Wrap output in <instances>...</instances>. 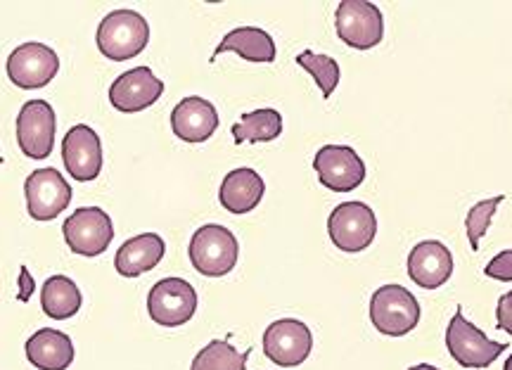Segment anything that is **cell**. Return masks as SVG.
<instances>
[{
    "label": "cell",
    "mask_w": 512,
    "mask_h": 370,
    "mask_svg": "<svg viewBox=\"0 0 512 370\" xmlns=\"http://www.w3.org/2000/svg\"><path fill=\"white\" fill-rule=\"evenodd\" d=\"M505 200L503 195H496L491 197V200H482L477 202L475 207L467 212V219H465V228H467V238H470V247L472 250H479V238H484V233L489 231L491 226V219H494L498 204Z\"/></svg>",
    "instance_id": "484cf974"
},
{
    "label": "cell",
    "mask_w": 512,
    "mask_h": 370,
    "mask_svg": "<svg viewBox=\"0 0 512 370\" xmlns=\"http://www.w3.org/2000/svg\"><path fill=\"white\" fill-rule=\"evenodd\" d=\"M166 242L157 233H143L126 240L114 257V269L124 278H138L152 271L164 259Z\"/></svg>",
    "instance_id": "d6986e66"
},
{
    "label": "cell",
    "mask_w": 512,
    "mask_h": 370,
    "mask_svg": "<svg viewBox=\"0 0 512 370\" xmlns=\"http://www.w3.org/2000/svg\"><path fill=\"white\" fill-rule=\"evenodd\" d=\"M27 359L38 370H67L74 363V342L67 333L41 328L27 340Z\"/></svg>",
    "instance_id": "ffe728a7"
},
{
    "label": "cell",
    "mask_w": 512,
    "mask_h": 370,
    "mask_svg": "<svg viewBox=\"0 0 512 370\" xmlns=\"http://www.w3.org/2000/svg\"><path fill=\"white\" fill-rule=\"evenodd\" d=\"M503 370H512V354H510V359L505 361V366H503Z\"/></svg>",
    "instance_id": "4dcf8cb0"
},
{
    "label": "cell",
    "mask_w": 512,
    "mask_h": 370,
    "mask_svg": "<svg viewBox=\"0 0 512 370\" xmlns=\"http://www.w3.org/2000/svg\"><path fill=\"white\" fill-rule=\"evenodd\" d=\"M337 36L354 50L380 46L384 36L382 10L368 0H342L335 12Z\"/></svg>",
    "instance_id": "52a82bcc"
},
{
    "label": "cell",
    "mask_w": 512,
    "mask_h": 370,
    "mask_svg": "<svg viewBox=\"0 0 512 370\" xmlns=\"http://www.w3.org/2000/svg\"><path fill=\"white\" fill-rule=\"evenodd\" d=\"M328 235L337 250L358 254L373 245L377 235V216L363 202H342L332 209L328 219Z\"/></svg>",
    "instance_id": "8992f818"
},
{
    "label": "cell",
    "mask_w": 512,
    "mask_h": 370,
    "mask_svg": "<svg viewBox=\"0 0 512 370\" xmlns=\"http://www.w3.org/2000/svg\"><path fill=\"white\" fill-rule=\"evenodd\" d=\"M408 370H439V368L430 366V363H418V366H411Z\"/></svg>",
    "instance_id": "f546056e"
},
{
    "label": "cell",
    "mask_w": 512,
    "mask_h": 370,
    "mask_svg": "<svg viewBox=\"0 0 512 370\" xmlns=\"http://www.w3.org/2000/svg\"><path fill=\"white\" fill-rule=\"evenodd\" d=\"M223 53H235L249 62H273L275 60V41L268 31L259 27H238L228 31L219 43V48L211 55V62Z\"/></svg>",
    "instance_id": "44dd1931"
},
{
    "label": "cell",
    "mask_w": 512,
    "mask_h": 370,
    "mask_svg": "<svg viewBox=\"0 0 512 370\" xmlns=\"http://www.w3.org/2000/svg\"><path fill=\"white\" fill-rule=\"evenodd\" d=\"M95 41L107 60L126 62L147 48L150 24L136 10H114L100 22Z\"/></svg>",
    "instance_id": "6da1fadb"
},
{
    "label": "cell",
    "mask_w": 512,
    "mask_h": 370,
    "mask_svg": "<svg viewBox=\"0 0 512 370\" xmlns=\"http://www.w3.org/2000/svg\"><path fill=\"white\" fill-rule=\"evenodd\" d=\"M197 311V292L183 278H162L152 285L147 295V314L157 325L178 328L185 325Z\"/></svg>",
    "instance_id": "ba28073f"
},
{
    "label": "cell",
    "mask_w": 512,
    "mask_h": 370,
    "mask_svg": "<svg viewBox=\"0 0 512 370\" xmlns=\"http://www.w3.org/2000/svg\"><path fill=\"white\" fill-rule=\"evenodd\" d=\"M162 93V79H157L150 67H133L114 79L110 86V102L114 110L133 114L155 105L162 98Z\"/></svg>",
    "instance_id": "9a60e30c"
},
{
    "label": "cell",
    "mask_w": 512,
    "mask_h": 370,
    "mask_svg": "<svg viewBox=\"0 0 512 370\" xmlns=\"http://www.w3.org/2000/svg\"><path fill=\"white\" fill-rule=\"evenodd\" d=\"M29 216L36 221H53L72 202V185L53 167L31 171L24 181Z\"/></svg>",
    "instance_id": "4fadbf2b"
},
{
    "label": "cell",
    "mask_w": 512,
    "mask_h": 370,
    "mask_svg": "<svg viewBox=\"0 0 512 370\" xmlns=\"http://www.w3.org/2000/svg\"><path fill=\"white\" fill-rule=\"evenodd\" d=\"M370 321L380 335L403 337L418 328L420 304L406 287L382 285L370 299Z\"/></svg>",
    "instance_id": "3957f363"
},
{
    "label": "cell",
    "mask_w": 512,
    "mask_h": 370,
    "mask_svg": "<svg viewBox=\"0 0 512 370\" xmlns=\"http://www.w3.org/2000/svg\"><path fill=\"white\" fill-rule=\"evenodd\" d=\"M264 195H266V181L249 167L228 171L219 190L221 207L228 209L230 214H238V216L259 207L261 200H264Z\"/></svg>",
    "instance_id": "ac0fdd59"
},
{
    "label": "cell",
    "mask_w": 512,
    "mask_h": 370,
    "mask_svg": "<svg viewBox=\"0 0 512 370\" xmlns=\"http://www.w3.org/2000/svg\"><path fill=\"white\" fill-rule=\"evenodd\" d=\"M408 276L422 290H437L453 276V254L444 242L422 240L408 254Z\"/></svg>",
    "instance_id": "2e32d148"
},
{
    "label": "cell",
    "mask_w": 512,
    "mask_h": 370,
    "mask_svg": "<svg viewBox=\"0 0 512 370\" xmlns=\"http://www.w3.org/2000/svg\"><path fill=\"white\" fill-rule=\"evenodd\" d=\"M446 347L448 354L453 356V361L458 366H463L467 370H482L489 368L494 363L501 352L508 349L505 342H494L489 340L477 325H472L467 318L460 314V309L456 311V316L451 318L446 328Z\"/></svg>",
    "instance_id": "277c9868"
},
{
    "label": "cell",
    "mask_w": 512,
    "mask_h": 370,
    "mask_svg": "<svg viewBox=\"0 0 512 370\" xmlns=\"http://www.w3.org/2000/svg\"><path fill=\"white\" fill-rule=\"evenodd\" d=\"M313 335L309 325L297 318H280L264 333V354L280 368H297L309 359Z\"/></svg>",
    "instance_id": "8fae6325"
},
{
    "label": "cell",
    "mask_w": 512,
    "mask_h": 370,
    "mask_svg": "<svg viewBox=\"0 0 512 370\" xmlns=\"http://www.w3.org/2000/svg\"><path fill=\"white\" fill-rule=\"evenodd\" d=\"M297 65L316 79L323 98H330V95L335 93V88L339 86V79H342V67L337 65L335 57L304 50L302 55H297Z\"/></svg>",
    "instance_id": "d4e9b609"
},
{
    "label": "cell",
    "mask_w": 512,
    "mask_h": 370,
    "mask_svg": "<svg viewBox=\"0 0 512 370\" xmlns=\"http://www.w3.org/2000/svg\"><path fill=\"white\" fill-rule=\"evenodd\" d=\"M62 235L74 254L93 259L105 254L112 245L114 223L105 209L81 207L69 219H64Z\"/></svg>",
    "instance_id": "5b68a950"
},
{
    "label": "cell",
    "mask_w": 512,
    "mask_h": 370,
    "mask_svg": "<svg viewBox=\"0 0 512 370\" xmlns=\"http://www.w3.org/2000/svg\"><path fill=\"white\" fill-rule=\"evenodd\" d=\"M484 276L501 280V283H512V250H503L501 254H496V257L486 264Z\"/></svg>",
    "instance_id": "4316f807"
},
{
    "label": "cell",
    "mask_w": 512,
    "mask_h": 370,
    "mask_svg": "<svg viewBox=\"0 0 512 370\" xmlns=\"http://www.w3.org/2000/svg\"><path fill=\"white\" fill-rule=\"evenodd\" d=\"M62 162L79 183L95 181L102 171V143L91 126L76 124L62 140Z\"/></svg>",
    "instance_id": "5bb4252c"
},
{
    "label": "cell",
    "mask_w": 512,
    "mask_h": 370,
    "mask_svg": "<svg viewBox=\"0 0 512 370\" xmlns=\"http://www.w3.org/2000/svg\"><path fill=\"white\" fill-rule=\"evenodd\" d=\"M283 133V114L278 110H254L242 114L238 124H233L235 145L268 143Z\"/></svg>",
    "instance_id": "603a6c76"
},
{
    "label": "cell",
    "mask_w": 512,
    "mask_h": 370,
    "mask_svg": "<svg viewBox=\"0 0 512 370\" xmlns=\"http://www.w3.org/2000/svg\"><path fill=\"white\" fill-rule=\"evenodd\" d=\"M247 359L249 349L247 352H238L228 340H211L192 359L190 370H245Z\"/></svg>",
    "instance_id": "cb8c5ba5"
},
{
    "label": "cell",
    "mask_w": 512,
    "mask_h": 370,
    "mask_svg": "<svg viewBox=\"0 0 512 370\" xmlns=\"http://www.w3.org/2000/svg\"><path fill=\"white\" fill-rule=\"evenodd\" d=\"M81 302V290L67 276H50L41 287L43 314L53 318V321H67V318L79 314Z\"/></svg>",
    "instance_id": "7402d4cb"
},
{
    "label": "cell",
    "mask_w": 512,
    "mask_h": 370,
    "mask_svg": "<svg viewBox=\"0 0 512 370\" xmlns=\"http://www.w3.org/2000/svg\"><path fill=\"white\" fill-rule=\"evenodd\" d=\"M496 328L512 335V292H505L496 306Z\"/></svg>",
    "instance_id": "83f0119b"
},
{
    "label": "cell",
    "mask_w": 512,
    "mask_h": 370,
    "mask_svg": "<svg viewBox=\"0 0 512 370\" xmlns=\"http://www.w3.org/2000/svg\"><path fill=\"white\" fill-rule=\"evenodd\" d=\"M5 69L12 84L24 91H36V88H46L60 72V57L46 43L31 41L12 50Z\"/></svg>",
    "instance_id": "9c48e42d"
},
{
    "label": "cell",
    "mask_w": 512,
    "mask_h": 370,
    "mask_svg": "<svg viewBox=\"0 0 512 370\" xmlns=\"http://www.w3.org/2000/svg\"><path fill=\"white\" fill-rule=\"evenodd\" d=\"M57 117L46 100L24 102L17 117L19 150L29 159H48L55 148Z\"/></svg>",
    "instance_id": "7c38bea8"
},
{
    "label": "cell",
    "mask_w": 512,
    "mask_h": 370,
    "mask_svg": "<svg viewBox=\"0 0 512 370\" xmlns=\"http://www.w3.org/2000/svg\"><path fill=\"white\" fill-rule=\"evenodd\" d=\"M34 290H36V280L31 278L27 266H22V269H19V295H17V299H19V302L27 304L31 295H34Z\"/></svg>",
    "instance_id": "f1b7e54d"
},
{
    "label": "cell",
    "mask_w": 512,
    "mask_h": 370,
    "mask_svg": "<svg viewBox=\"0 0 512 370\" xmlns=\"http://www.w3.org/2000/svg\"><path fill=\"white\" fill-rule=\"evenodd\" d=\"M216 129H219V112L200 95H188L171 112V131L183 143H207Z\"/></svg>",
    "instance_id": "e0dca14e"
},
{
    "label": "cell",
    "mask_w": 512,
    "mask_h": 370,
    "mask_svg": "<svg viewBox=\"0 0 512 370\" xmlns=\"http://www.w3.org/2000/svg\"><path fill=\"white\" fill-rule=\"evenodd\" d=\"M188 257L192 269L200 276L207 278H223L235 269L240 257L238 238L219 223H207L197 228L190 238Z\"/></svg>",
    "instance_id": "7a4b0ae2"
},
{
    "label": "cell",
    "mask_w": 512,
    "mask_h": 370,
    "mask_svg": "<svg viewBox=\"0 0 512 370\" xmlns=\"http://www.w3.org/2000/svg\"><path fill=\"white\" fill-rule=\"evenodd\" d=\"M313 169L332 193H351L366 181V162L349 145H323L313 157Z\"/></svg>",
    "instance_id": "30bf717a"
}]
</instances>
